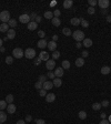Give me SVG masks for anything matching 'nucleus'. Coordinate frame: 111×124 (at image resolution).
I'll list each match as a JSON object with an SVG mask.
<instances>
[{
    "mask_svg": "<svg viewBox=\"0 0 111 124\" xmlns=\"http://www.w3.org/2000/svg\"><path fill=\"white\" fill-rule=\"evenodd\" d=\"M36 18H37V13L32 12L31 14H30V19H34V20H36Z\"/></svg>",
    "mask_w": 111,
    "mask_h": 124,
    "instance_id": "51",
    "label": "nucleus"
},
{
    "mask_svg": "<svg viewBox=\"0 0 111 124\" xmlns=\"http://www.w3.org/2000/svg\"><path fill=\"white\" fill-rule=\"evenodd\" d=\"M36 124H46V121L42 119H37L36 120Z\"/></svg>",
    "mask_w": 111,
    "mask_h": 124,
    "instance_id": "47",
    "label": "nucleus"
},
{
    "mask_svg": "<svg viewBox=\"0 0 111 124\" xmlns=\"http://www.w3.org/2000/svg\"><path fill=\"white\" fill-rule=\"evenodd\" d=\"M87 12L89 13V14H94V12H96V9H94L93 7H89V8H88V10H87Z\"/></svg>",
    "mask_w": 111,
    "mask_h": 124,
    "instance_id": "41",
    "label": "nucleus"
},
{
    "mask_svg": "<svg viewBox=\"0 0 111 124\" xmlns=\"http://www.w3.org/2000/svg\"><path fill=\"white\" fill-rule=\"evenodd\" d=\"M16 110H17V107H16V105H15L13 103L8 104V106H7V112H8L9 114H13V113L16 112Z\"/></svg>",
    "mask_w": 111,
    "mask_h": 124,
    "instance_id": "10",
    "label": "nucleus"
},
{
    "mask_svg": "<svg viewBox=\"0 0 111 124\" xmlns=\"http://www.w3.org/2000/svg\"><path fill=\"white\" fill-rule=\"evenodd\" d=\"M78 116H79L80 120H85V119H87V113H85V111H80L78 113Z\"/></svg>",
    "mask_w": 111,
    "mask_h": 124,
    "instance_id": "31",
    "label": "nucleus"
},
{
    "mask_svg": "<svg viewBox=\"0 0 111 124\" xmlns=\"http://www.w3.org/2000/svg\"><path fill=\"white\" fill-rule=\"evenodd\" d=\"M38 81H40L41 83H44L46 81H48V80H47V75H43V74H41V75H39V78H38Z\"/></svg>",
    "mask_w": 111,
    "mask_h": 124,
    "instance_id": "35",
    "label": "nucleus"
},
{
    "mask_svg": "<svg viewBox=\"0 0 111 124\" xmlns=\"http://www.w3.org/2000/svg\"><path fill=\"white\" fill-rule=\"evenodd\" d=\"M25 56V51L22 50L21 48H15L12 51V57L17 58V59H21L22 57Z\"/></svg>",
    "mask_w": 111,
    "mask_h": 124,
    "instance_id": "2",
    "label": "nucleus"
},
{
    "mask_svg": "<svg viewBox=\"0 0 111 124\" xmlns=\"http://www.w3.org/2000/svg\"><path fill=\"white\" fill-rule=\"evenodd\" d=\"M48 46V42L46 39H40L38 41V48H40V49H44V48H47Z\"/></svg>",
    "mask_w": 111,
    "mask_h": 124,
    "instance_id": "11",
    "label": "nucleus"
},
{
    "mask_svg": "<svg viewBox=\"0 0 111 124\" xmlns=\"http://www.w3.org/2000/svg\"><path fill=\"white\" fill-rule=\"evenodd\" d=\"M92 40L90 38H85V40H83V42H82V46H85V48H90L91 46H92Z\"/></svg>",
    "mask_w": 111,
    "mask_h": 124,
    "instance_id": "14",
    "label": "nucleus"
},
{
    "mask_svg": "<svg viewBox=\"0 0 111 124\" xmlns=\"http://www.w3.org/2000/svg\"><path fill=\"white\" fill-rule=\"evenodd\" d=\"M62 33H63V35H66V37H70V35H72V31L70 30L69 28H63V29H62Z\"/></svg>",
    "mask_w": 111,
    "mask_h": 124,
    "instance_id": "26",
    "label": "nucleus"
},
{
    "mask_svg": "<svg viewBox=\"0 0 111 124\" xmlns=\"http://www.w3.org/2000/svg\"><path fill=\"white\" fill-rule=\"evenodd\" d=\"M99 124H109V121L104 119V120H101V121H100V123H99Z\"/></svg>",
    "mask_w": 111,
    "mask_h": 124,
    "instance_id": "52",
    "label": "nucleus"
},
{
    "mask_svg": "<svg viewBox=\"0 0 111 124\" xmlns=\"http://www.w3.org/2000/svg\"><path fill=\"white\" fill-rule=\"evenodd\" d=\"M100 116H101V119H102V120H104V119H106V117H107V114H106V113H104V112H102V113H101V114H100Z\"/></svg>",
    "mask_w": 111,
    "mask_h": 124,
    "instance_id": "53",
    "label": "nucleus"
},
{
    "mask_svg": "<svg viewBox=\"0 0 111 124\" xmlns=\"http://www.w3.org/2000/svg\"><path fill=\"white\" fill-rule=\"evenodd\" d=\"M60 14H61V11L58 10V9H56L55 11H53V17H55V18H59Z\"/></svg>",
    "mask_w": 111,
    "mask_h": 124,
    "instance_id": "40",
    "label": "nucleus"
},
{
    "mask_svg": "<svg viewBox=\"0 0 111 124\" xmlns=\"http://www.w3.org/2000/svg\"><path fill=\"white\" fill-rule=\"evenodd\" d=\"M108 121H109V123H111V115H109V120Z\"/></svg>",
    "mask_w": 111,
    "mask_h": 124,
    "instance_id": "60",
    "label": "nucleus"
},
{
    "mask_svg": "<svg viewBox=\"0 0 111 124\" xmlns=\"http://www.w3.org/2000/svg\"><path fill=\"white\" fill-rule=\"evenodd\" d=\"M42 85H43V83H41L40 81H37L36 84H34V88H36L37 90H41V89H42Z\"/></svg>",
    "mask_w": 111,
    "mask_h": 124,
    "instance_id": "37",
    "label": "nucleus"
},
{
    "mask_svg": "<svg viewBox=\"0 0 111 124\" xmlns=\"http://www.w3.org/2000/svg\"><path fill=\"white\" fill-rule=\"evenodd\" d=\"M15 37H16V31H15V29H9L8 32H7V38L8 39H15Z\"/></svg>",
    "mask_w": 111,
    "mask_h": 124,
    "instance_id": "17",
    "label": "nucleus"
},
{
    "mask_svg": "<svg viewBox=\"0 0 111 124\" xmlns=\"http://www.w3.org/2000/svg\"><path fill=\"white\" fill-rule=\"evenodd\" d=\"M4 51H6V48H4V47H1V48H0V52H1V53H4Z\"/></svg>",
    "mask_w": 111,
    "mask_h": 124,
    "instance_id": "58",
    "label": "nucleus"
},
{
    "mask_svg": "<svg viewBox=\"0 0 111 124\" xmlns=\"http://www.w3.org/2000/svg\"><path fill=\"white\" fill-rule=\"evenodd\" d=\"M47 47L50 51H56V49H57V43H56L55 41H50V42H48Z\"/></svg>",
    "mask_w": 111,
    "mask_h": 124,
    "instance_id": "19",
    "label": "nucleus"
},
{
    "mask_svg": "<svg viewBox=\"0 0 111 124\" xmlns=\"http://www.w3.org/2000/svg\"><path fill=\"white\" fill-rule=\"evenodd\" d=\"M70 22H71V25L74 27H77L80 25V22H81V19L80 18H71V20H70Z\"/></svg>",
    "mask_w": 111,
    "mask_h": 124,
    "instance_id": "21",
    "label": "nucleus"
},
{
    "mask_svg": "<svg viewBox=\"0 0 111 124\" xmlns=\"http://www.w3.org/2000/svg\"><path fill=\"white\" fill-rule=\"evenodd\" d=\"M43 17L46 18V19H52L53 18V12L52 11H46Z\"/></svg>",
    "mask_w": 111,
    "mask_h": 124,
    "instance_id": "33",
    "label": "nucleus"
},
{
    "mask_svg": "<svg viewBox=\"0 0 111 124\" xmlns=\"http://www.w3.org/2000/svg\"><path fill=\"white\" fill-rule=\"evenodd\" d=\"M2 43H4V40H2V39L0 38V48L2 47Z\"/></svg>",
    "mask_w": 111,
    "mask_h": 124,
    "instance_id": "59",
    "label": "nucleus"
},
{
    "mask_svg": "<svg viewBox=\"0 0 111 124\" xmlns=\"http://www.w3.org/2000/svg\"><path fill=\"white\" fill-rule=\"evenodd\" d=\"M51 22H52V25H53V26L55 27H59L60 25H61V20H60L59 18H52L51 19Z\"/></svg>",
    "mask_w": 111,
    "mask_h": 124,
    "instance_id": "25",
    "label": "nucleus"
},
{
    "mask_svg": "<svg viewBox=\"0 0 111 124\" xmlns=\"http://www.w3.org/2000/svg\"><path fill=\"white\" fill-rule=\"evenodd\" d=\"M16 124H26V121H25V120H19Z\"/></svg>",
    "mask_w": 111,
    "mask_h": 124,
    "instance_id": "55",
    "label": "nucleus"
},
{
    "mask_svg": "<svg viewBox=\"0 0 111 124\" xmlns=\"http://www.w3.org/2000/svg\"><path fill=\"white\" fill-rule=\"evenodd\" d=\"M56 67V62L55 60H52V59H49V60L46 62V68L49 70V71H51V70H53Z\"/></svg>",
    "mask_w": 111,
    "mask_h": 124,
    "instance_id": "6",
    "label": "nucleus"
},
{
    "mask_svg": "<svg viewBox=\"0 0 111 124\" xmlns=\"http://www.w3.org/2000/svg\"><path fill=\"white\" fill-rule=\"evenodd\" d=\"M41 61H42V60H41L40 58H36V59L33 60V64H34V65H39V64L41 63Z\"/></svg>",
    "mask_w": 111,
    "mask_h": 124,
    "instance_id": "45",
    "label": "nucleus"
},
{
    "mask_svg": "<svg viewBox=\"0 0 111 124\" xmlns=\"http://www.w3.org/2000/svg\"><path fill=\"white\" fill-rule=\"evenodd\" d=\"M46 101H47L48 103H52L56 101V94L53 93H49L46 95Z\"/></svg>",
    "mask_w": 111,
    "mask_h": 124,
    "instance_id": "9",
    "label": "nucleus"
},
{
    "mask_svg": "<svg viewBox=\"0 0 111 124\" xmlns=\"http://www.w3.org/2000/svg\"><path fill=\"white\" fill-rule=\"evenodd\" d=\"M110 6H111V4H110Z\"/></svg>",
    "mask_w": 111,
    "mask_h": 124,
    "instance_id": "61",
    "label": "nucleus"
},
{
    "mask_svg": "<svg viewBox=\"0 0 111 124\" xmlns=\"http://www.w3.org/2000/svg\"><path fill=\"white\" fill-rule=\"evenodd\" d=\"M76 65H77L78 68H81L85 65V59L83 58H78L77 60H76Z\"/></svg>",
    "mask_w": 111,
    "mask_h": 124,
    "instance_id": "23",
    "label": "nucleus"
},
{
    "mask_svg": "<svg viewBox=\"0 0 111 124\" xmlns=\"http://www.w3.org/2000/svg\"><path fill=\"white\" fill-rule=\"evenodd\" d=\"M13 95L12 94H8V95H7V96H6V102L8 103V104H11V103L13 102Z\"/></svg>",
    "mask_w": 111,
    "mask_h": 124,
    "instance_id": "30",
    "label": "nucleus"
},
{
    "mask_svg": "<svg viewBox=\"0 0 111 124\" xmlns=\"http://www.w3.org/2000/svg\"><path fill=\"white\" fill-rule=\"evenodd\" d=\"M88 56H89V52H88V51H85H85H82V57H81V58H87Z\"/></svg>",
    "mask_w": 111,
    "mask_h": 124,
    "instance_id": "48",
    "label": "nucleus"
},
{
    "mask_svg": "<svg viewBox=\"0 0 111 124\" xmlns=\"http://www.w3.org/2000/svg\"><path fill=\"white\" fill-rule=\"evenodd\" d=\"M38 37L41 39H44V37H46V33H44V31L42 30H39L38 31Z\"/></svg>",
    "mask_w": 111,
    "mask_h": 124,
    "instance_id": "42",
    "label": "nucleus"
},
{
    "mask_svg": "<svg viewBox=\"0 0 111 124\" xmlns=\"http://www.w3.org/2000/svg\"><path fill=\"white\" fill-rule=\"evenodd\" d=\"M101 106L102 107H108L109 106V101H108V100H103L102 103H101Z\"/></svg>",
    "mask_w": 111,
    "mask_h": 124,
    "instance_id": "44",
    "label": "nucleus"
},
{
    "mask_svg": "<svg viewBox=\"0 0 111 124\" xmlns=\"http://www.w3.org/2000/svg\"><path fill=\"white\" fill-rule=\"evenodd\" d=\"M98 4L101 9H107L110 6V2H109V0H99Z\"/></svg>",
    "mask_w": 111,
    "mask_h": 124,
    "instance_id": "7",
    "label": "nucleus"
},
{
    "mask_svg": "<svg viewBox=\"0 0 111 124\" xmlns=\"http://www.w3.org/2000/svg\"><path fill=\"white\" fill-rule=\"evenodd\" d=\"M39 58L42 61H46V62H47V61L49 60V53H47L46 51H41L39 53Z\"/></svg>",
    "mask_w": 111,
    "mask_h": 124,
    "instance_id": "8",
    "label": "nucleus"
},
{
    "mask_svg": "<svg viewBox=\"0 0 111 124\" xmlns=\"http://www.w3.org/2000/svg\"><path fill=\"white\" fill-rule=\"evenodd\" d=\"M0 20H1L2 23H8L10 21V13H9V11L4 10V11L0 13Z\"/></svg>",
    "mask_w": 111,
    "mask_h": 124,
    "instance_id": "3",
    "label": "nucleus"
},
{
    "mask_svg": "<svg viewBox=\"0 0 111 124\" xmlns=\"http://www.w3.org/2000/svg\"><path fill=\"white\" fill-rule=\"evenodd\" d=\"M72 37L77 42H81V41L85 40V32L82 30H76V31H73Z\"/></svg>",
    "mask_w": 111,
    "mask_h": 124,
    "instance_id": "1",
    "label": "nucleus"
},
{
    "mask_svg": "<svg viewBox=\"0 0 111 124\" xmlns=\"http://www.w3.org/2000/svg\"><path fill=\"white\" fill-rule=\"evenodd\" d=\"M88 4H90V7H93L94 8V6L98 4V1H96V0H88Z\"/></svg>",
    "mask_w": 111,
    "mask_h": 124,
    "instance_id": "39",
    "label": "nucleus"
},
{
    "mask_svg": "<svg viewBox=\"0 0 111 124\" xmlns=\"http://www.w3.org/2000/svg\"><path fill=\"white\" fill-rule=\"evenodd\" d=\"M8 103L6 102V100H0V111H4V109H7Z\"/></svg>",
    "mask_w": 111,
    "mask_h": 124,
    "instance_id": "27",
    "label": "nucleus"
},
{
    "mask_svg": "<svg viewBox=\"0 0 111 124\" xmlns=\"http://www.w3.org/2000/svg\"><path fill=\"white\" fill-rule=\"evenodd\" d=\"M7 121V114L4 111H0V123H4Z\"/></svg>",
    "mask_w": 111,
    "mask_h": 124,
    "instance_id": "28",
    "label": "nucleus"
},
{
    "mask_svg": "<svg viewBox=\"0 0 111 124\" xmlns=\"http://www.w3.org/2000/svg\"><path fill=\"white\" fill-rule=\"evenodd\" d=\"M30 16L29 14H26V13H23V14H20V17H19V21L21 22V23H29L30 22Z\"/></svg>",
    "mask_w": 111,
    "mask_h": 124,
    "instance_id": "5",
    "label": "nucleus"
},
{
    "mask_svg": "<svg viewBox=\"0 0 111 124\" xmlns=\"http://www.w3.org/2000/svg\"><path fill=\"white\" fill-rule=\"evenodd\" d=\"M25 57L27 59H34L36 58V50L32 48H28L25 51Z\"/></svg>",
    "mask_w": 111,
    "mask_h": 124,
    "instance_id": "4",
    "label": "nucleus"
},
{
    "mask_svg": "<svg viewBox=\"0 0 111 124\" xmlns=\"http://www.w3.org/2000/svg\"><path fill=\"white\" fill-rule=\"evenodd\" d=\"M39 94H40V96H46L47 95V91L44 89H41V90H39Z\"/></svg>",
    "mask_w": 111,
    "mask_h": 124,
    "instance_id": "46",
    "label": "nucleus"
},
{
    "mask_svg": "<svg viewBox=\"0 0 111 124\" xmlns=\"http://www.w3.org/2000/svg\"><path fill=\"white\" fill-rule=\"evenodd\" d=\"M70 67H71V64H70V62H69L68 60H63V61H62V63H61V68L63 69V70H68V69H70Z\"/></svg>",
    "mask_w": 111,
    "mask_h": 124,
    "instance_id": "22",
    "label": "nucleus"
},
{
    "mask_svg": "<svg viewBox=\"0 0 111 124\" xmlns=\"http://www.w3.org/2000/svg\"><path fill=\"white\" fill-rule=\"evenodd\" d=\"M41 20H42V18L40 17V16H37V18H36V20H34V21L37 22V23H40V22H41Z\"/></svg>",
    "mask_w": 111,
    "mask_h": 124,
    "instance_id": "50",
    "label": "nucleus"
},
{
    "mask_svg": "<svg viewBox=\"0 0 111 124\" xmlns=\"http://www.w3.org/2000/svg\"><path fill=\"white\" fill-rule=\"evenodd\" d=\"M60 58V52L59 51H53V53H52V60H57V59H59Z\"/></svg>",
    "mask_w": 111,
    "mask_h": 124,
    "instance_id": "34",
    "label": "nucleus"
},
{
    "mask_svg": "<svg viewBox=\"0 0 111 124\" xmlns=\"http://www.w3.org/2000/svg\"><path fill=\"white\" fill-rule=\"evenodd\" d=\"M47 78H49V79H51V80H53L56 78V75H55V72H52V71H50V72H48V74H47Z\"/></svg>",
    "mask_w": 111,
    "mask_h": 124,
    "instance_id": "43",
    "label": "nucleus"
},
{
    "mask_svg": "<svg viewBox=\"0 0 111 124\" xmlns=\"http://www.w3.org/2000/svg\"><path fill=\"white\" fill-rule=\"evenodd\" d=\"M110 73H111V72H110Z\"/></svg>",
    "mask_w": 111,
    "mask_h": 124,
    "instance_id": "63",
    "label": "nucleus"
},
{
    "mask_svg": "<svg viewBox=\"0 0 111 124\" xmlns=\"http://www.w3.org/2000/svg\"><path fill=\"white\" fill-rule=\"evenodd\" d=\"M10 29L8 26V23H1L0 25V32H8V30Z\"/></svg>",
    "mask_w": 111,
    "mask_h": 124,
    "instance_id": "24",
    "label": "nucleus"
},
{
    "mask_svg": "<svg viewBox=\"0 0 111 124\" xmlns=\"http://www.w3.org/2000/svg\"><path fill=\"white\" fill-rule=\"evenodd\" d=\"M73 6L72 0H64L63 1V8L64 9H70Z\"/></svg>",
    "mask_w": 111,
    "mask_h": 124,
    "instance_id": "18",
    "label": "nucleus"
},
{
    "mask_svg": "<svg viewBox=\"0 0 111 124\" xmlns=\"http://www.w3.org/2000/svg\"><path fill=\"white\" fill-rule=\"evenodd\" d=\"M106 20H107V22H111V14H108L107 18H106Z\"/></svg>",
    "mask_w": 111,
    "mask_h": 124,
    "instance_id": "56",
    "label": "nucleus"
},
{
    "mask_svg": "<svg viewBox=\"0 0 111 124\" xmlns=\"http://www.w3.org/2000/svg\"><path fill=\"white\" fill-rule=\"evenodd\" d=\"M38 28V23L36 21H30L29 23H28V29H29L30 31H33V30H36Z\"/></svg>",
    "mask_w": 111,
    "mask_h": 124,
    "instance_id": "12",
    "label": "nucleus"
},
{
    "mask_svg": "<svg viewBox=\"0 0 111 124\" xmlns=\"http://www.w3.org/2000/svg\"><path fill=\"white\" fill-rule=\"evenodd\" d=\"M63 69L61 68H57L56 69V71H55V75H56V78H61L62 75H63Z\"/></svg>",
    "mask_w": 111,
    "mask_h": 124,
    "instance_id": "16",
    "label": "nucleus"
},
{
    "mask_svg": "<svg viewBox=\"0 0 111 124\" xmlns=\"http://www.w3.org/2000/svg\"><path fill=\"white\" fill-rule=\"evenodd\" d=\"M57 40H58V35H57V34H53V35H52V41H57Z\"/></svg>",
    "mask_w": 111,
    "mask_h": 124,
    "instance_id": "54",
    "label": "nucleus"
},
{
    "mask_svg": "<svg viewBox=\"0 0 111 124\" xmlns=\"http://www.w3.org/2000/svg\"><path fill=\"white\" fill-rule=\"evenodd\" d=\"M100 72L102 73L103 75H106V74H109V73L111 72V69H110V67H108V65H104V67H102V68H101Z\"/></svg>",
    "mask_w": 111,
    "mask_h": 124,
    "instance_id": "20",
    "label": "nucleus"
},
{
    "mask_svg": "<svg viewBox=\"0 0 111 124\" xmlns=\"http://www.w3.org/2000/svg\"><path fill=\"white\" fill-rule=\"evenodd\" d=\"M0 124H1V123H0Z\"/></svg>",
    "mask_w": 111,
    "mask_h": 124,
    "instance_id": "62",
    "label": "nucleus"
},
{
    "mask_svg": "<svg viewBox=\"0 0 111 124\" xmlns=\"http://www.w3.org/2000/svg\"><path fill=\"white\" fill-rule=\"evenodd\" d=\"M6 63L7 64H12L13 63V57L11 56H8L6 58Z\"/></svg>",
    "mask_w": 111,
    "mask_h": 124,
    "instance_id": "36",
    "label": "nucleus"
},
{
    "mask_svg": "<svg viewBox=\"0 0 111 124\" xmlns=\"http://www.w3.org/2000/svg\"><path fill=\"white\" fill-rule=\"evenodd\" d=\"M91 107H92V110H94V111H99L102 106H101V103H93Z\"/></svg>",
    "mask_w": 111,
    "mask_h": 124,
    "instance_id": "32",
    "label": "nucleus"
},
{
    "mask_svg": "<svg viewBox=\"0 0 111 124\" xmlns=\"http://www.w3.org/2000/svg\"><path fill=\"white\" fill-rule=\"evenodd\" d=\"M52 83H53V85H55L56 88H60V86L62 85V80H61L60 78H55Z\"/></svg>",
    "mask_w": 111,
    "mask_h": 124,
    "instance_id": "15",
    "label": "nucleus"
},
{
    "mask_svg": "<svg viewBox=\"0 0 111 124\" xmlns=\"http://www.w3.org/2000/svg\"><path fill=\"white\" fill-rule=\"evenodd\" d=\"M76 47H77L78 49H80V48L82 47V43L81 42H77V43H76Z\"/></svg>",
    "mask_w": 111,
    "mask_h": 124,
    "instance_id": "57",
    "label": "nucleus"
},
{
    "mask_svg": "<svg viewBox=\"0 0 111 124\" xmlns=\"http://www.w3.org/2000/svg\"><path fill=\"white\" fill-rule=\"evenodd\" d=\"M52 86H53V83H52L51 81H46L44 83H43L42 89H44L46 91H47V90H51Z\"/></svg>",
    "mask_w": 111,
    "mask_h": 124,
    "instance_id": "13",
    "label": "nucleus"
},
{
    "mask_svg": "<svg viewBox=\"0 0 111 124\" xmlns=\"http://www.w3.org/2000/svg\"><path fill=\"white\" fill-rule=\"evenodd\" d=\"M8 26L11 27V29H13L15 27H17V20L16 19H10V21L8 22Z\"/></svg>",
    "mask_w": 111,
    "mask_h": 124,
    "instance_id": "29",
    "label": "nucleus"
},
{
    "mask_svg": "<svg viewBox=\"0 0 111 124\" xmlns=\"http://www.w3.org/2000/svg\"><path fill=\"white\" fill-rule=\"evenodd\" d=\"M26 122H31V121H32V116L31 115H26Z\"/></svg>",
    "mask_w": 111,
    "mask_h": 124,
    "instance_id": "49",
    "label": "nucleus"
},
{
    "mask_svg": "<svg viewBox=\"0 0 111 124\" xmlns=\"http://www.w3.org/2000/svg\"><path fill=\"white\" fill-rule=\"evenodd\" d=\"M80 25H81L83 28H88V27H89V22L87 21V20H85V19H81V22H80Z\"/></svg>",
    "mask_w": 111,
    "mask_h": 124,
    "instance_id": "38",
    "label": "nucleus"
}]
</instances>
